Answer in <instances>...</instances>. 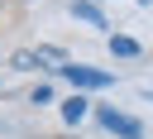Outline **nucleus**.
<instances>
[{"label": "nucleus", "instance_id": "nucleus-3", "mask_svg": "<svg viewBox=\"0 0 153 139\" xmlns=\"http://www.w3.org/2000/svg\"><path fill=\"white\" fill-rule=\"evenodd\" d=\"M86 105H91V101H86L81 91H72V96L62 101V120H67V125H81V120H86Z\"/></svg>", "mask_w": 153, "mask_h": 139}, {"label": "nucleus", "instance_id": "nucleus-4", "mask_svg": "<svg viewBox=\"0 0 153 139\" xmlns=\"http://www.w3.org/2000/svg\"><path fill=\"white\" fill-rule=\"evenodd\" d=\"M72 14H76V19H86V24H96V29H105V14H100V5H96V0H72Z\"/></svg>", "mask_w": 153, "mask_h": 139}, {"label": "nucleus", "instance_id": "nucleus-6", "mask_svg": "<svg viewBox=\"0 0 153 139\" xmlns=\"http://www.w3.org/2000/svg\"><path fill=\"white\" fill-rule=\"evenodd\" d=\"M110 53H120V58H134V53H139V43H134V38H124V34H115V38H110Z\"/></svg>", "mask_w": 153, "mask_h": 139}, {"label": "nucleus", "instance_id": "nucleus-2", "mask_svg": "<svg viewBox=\"0 0 153 139\" xmlns=\"http://www.w3.org/2000/svg\"><path fill=\"white\" fill-rule=\"evenodd\" d=\"M96 120H100L105 129H115L120 139H143V125L129 120V115H120V110H96Z\"/></svg>", "mask_w": 153, "mask_h": 139}, {"label": "nucleus", "instance_id": "nucleus-7", "mask_svg": "<svg viewBox=\"0 0 153 139\" xmlns=\"http://www.w3.org/2000/svg\"><path fill=\"white\" fill-rule=\"evenodd\" d=\"M139 5H153V0H139Z\"/></svg>", "mask_w": 153, "mask_h": 139}, {"label": "nucleus", "instance_id": "nucleus-1", "mask_svg": "<svg viewBox=\"0 0 153 139\" xmlns=\"http://www.w3.org/2000/svg\"><path fill=\"white\" fill-rule=\"evenodd\" d=\"M62 77H67L76 91H100V86H110V81H115L110 72H96V67H76V62H67V67H62Z\"/></svg>", "mask_w": 153, "mask_h": 139}, {"label": "nucleus", "instance_id": "nucleus-5", "mask_svg": "<svg viewBox=\"0 0 153 139\" xmlns=\"http://www.w3.org/2000/svg\"><path fill=\"white\" fill-rule=\"evenodd\" d=\"M10 67H19V72H33V67H43V62H38V48H19V53L10 58Z\"/></svg>", "mask_w": 153, "mask_h": 139}]
</instances>
